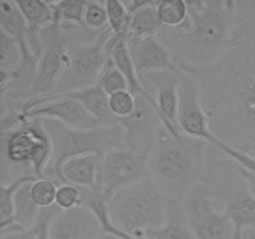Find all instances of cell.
Instances as JSON below:
<instances>
[{
    "mask_svg": "<svg viewBox=\"0 0 255 239\" xmlns=\"http://www.w3.org/2000/svg\"><path fill=\"white\" fill-rule=\"evenodd\" d=\"M181 69L198 82L211 131L239 151L255 146V40L236 42L211 66Z\"/></svg>",
    "mask_w": 255,
    "mask_h": 239,
    "instance_id": "1",
    "label": "cell"
},
{
    "mask_svg": "<svg viewBox=\"0 0 255 239\" xmlns=\"http://www.w3.org/2000/svg\"><path fill=\"white\" fill-rule=\"evenodd\" d=\"M188 17L178 27L162 26L158 39L179 67L211 66L234 46V0H189Z\"/></svg>",
    "mask_w": 255,
    "mask_h": 239,
    "instance_id": "2",
    "label": "cell"
},
{
    "mask_svg": "<svg viewBox=\"0 0 255 239\" xmlns=\"http://www.w3.org/2000/svg\"><path fill=\"white\" fill-rule=\"evenodd\" d=\"M208 147L183 133L166 134L148 154L149 177L167 198L183 201L203 181Z\"/></svg>",
    "mask_w": 255,
    "mask_h": 239,
    "instance_id": "3",
    "label": "cell"
},
{
    "mask_svg": "<svg viewBox=\"0 0 255 239\" xmlns=\"http://www.w3.org/2000/svg\"><path fill=\"white\" fill-rule=\"evenodd\" d=\"M202 182L231 217L233 239H243L246 232L255 233V197L242 174L241 164L209 146Z\"/></svg>",
    "mask_w": 255,
    "mask_h": 239,
    "instance_id": "4",
    "label": "cell"
},
{
    "mask_svg": "<svg viewBox=\"0 0 255 239\" xmlns=\"http://www.w3.org/2000/svg\"><path fill=\"white\" fill-rule=\"evenodd\" d=\"M1 184L21 176L44 179L52 157V143L41 119H24L17 127L0 131Z\"/></svg>",
    "mask_w": 255,
    "mask_h": 239,
    "instance_id": "5",
    "label": "cell"
},
{
    "mask_svg": "<svg viewBox=\"0 0 255 239\" xmlns=\"http://www.w3.org/2000/svg\"><path fill=\"white\" fill-rule=\"evenodd\" d=\"M52 143V157L45 177L57 184H64L62 166L66 161L84 154H97L102 158L107 152L126 148L125 132L120 124L94 129H72L52 119H41Z\"/></svg>",
    "mask_w": 255,
    "mask_h": 239,
    "instance_id": "6",
    "label": "cell"
},
{
    "mask_svg": "<svg viewBox=\"0 0 255 239\" xmlns=\"http://www.w3.org/2000/svg\"><path fill=\"white\" fill-rule=\"evenodd\" d=\"M168 202L148 176L110 197L109 207L116 227L141 239L146 231L159 228L166 223Z\"/></svg>",
    "mask_w": 255,
    "mask_h": 239,
    "instance_id": "7",
    "label": "cell"
},
{
    "mask_svg": "<svg viewBox=\"0 0 255 239\" xmlns=\"http://www.w3.org/2000/svg\"><path fill=\"white\" fill-rule=\"evenodd\" d=\"M111 35V29L106 27L94 41L71 42L69 46V64L57 84L55 94L42 100H30L25 105L22 114L44 104L47 100L65 96L97 85L107 59L110 57L106 51V45Z\"/></svg>",
    "mask_w": 255,
    "mask_h": 239,
    "instance_id": "8",
    "label": "cell"
},
{
    "mask_svg": "<svg viewBox=\"0 0 255 239\" xmlns=\"http://www.w3.org/2000/svg\"><path fill=\"white\" fill-rule=\"evenodd\" d=\"M178 124L183 134L202 139L209 146L226 154L227 157L234 159L237 163L248 171L255 172V157L224 143L211 131L209 119L202 105L198 82L194 77L184 71L181 75V87H179Z\"/></svg>",
    "mask_w": 255,
    "mask_h": 239,
    "instance_id": "9",
    "label": "cell"
},
{
    "mask_svg": "<svg viewBox=\"0 0 255 239\" xmlns=\"http://www.w3.org/2000/svg\"><path fill=\"white\" fill-rule=\"evenodd\" d=\"M182 202L197 239H233L234 226L231 217L203 182Z\"/></svg>",
    "mask_w": 255,
    "mask_h": 239,
    "instance_id": "10",
    "label": "cell"
},
{
    "mask_svg": "<svg viewBox=\"0 0 255 239\" xmlns=\"http://www.w3.org/2000/svg\"><path fill=\"white\" fill-rule=\"evenodd\" d=\"M148 176V154L128 148L112 149L101 158L100 192L110 198Z\"/></svg>",
    "mask_w": 255,
    "mask_h": 239,
    "instance_id": "11",
    "label": "cell"
},
{
    "mask_svg": "<svg viewBox=\"0 0 255 239\" xmlns=\"http://www.w3.org/2000/svg\"><path fill=\"white\" fill-rule=\"evenodd\" d=\"M124 128L126 148L149 154L157 142L168 134L161 117L144 97H136V109L125 119H119Z\"/></svg>",
    "mask_w": 255,
    "mask_h": 239,
    "instance_id": "12",
    "label": "cell"
},
{
    "mask_svg": "<svg viewBox=\"0 0 255 239\" xmlns=\"http://www.w3.org/2000/svg\"><path fill=\"white\" fill-rule=\"evenodd\" d=\"M182 72L183 71H157L139 75V80L143 86L156 99L159 116L164 127L174 137L182 133L178 124L179 87H181Z\"/></svg>",
    "mask_w": 255,
    "mask_h": 239,
    "instance_id": "13",
    "label": "cell"
},
{
    "mask_svg": "<svg viewBox=\"0 0 255 239\" xmlns=\"http://www.w3.org/2000/svg\"><path fill=\"white\" fill-rule=\"evenodd\" d=\"M25 119H52L72 129H94L101 123L85 109L84 105L70 96L47 100L44 104L22 114Z\"/></svg>",
    "mask_w": 255,
    "mask_h": 239,
    "instance_id": "14",
    "label": "cell"
},
{
    "mask_svg": "<svg viewBox=\"0 0 255 239\" xmlns=\"http://www.w3.org/2000/svg\"><path fill=\"white\" fill-rule=\"evenodd\" d=\"M127 44L138 76L157 71H182L172 52L158 37H128Z\"/></svg>",
    "mask_w": 255,
    "mask_h": 239,
    "instance_id": "15",
    "label": "cell"
},
{
    "mask_svg": "<svg viewBox=\"0 0 255 239\" xmlns=\"http://www.w3.org/2000/svg\"><path fill=\"white\" fill-rule=\"evenodd\" d=\"M101 236L96 217L82 206L60 211L49 228V239H97Z\"/></svg>",
    "mask_w": 255,
    "mask_h": 239,
    "instance_id": "16",
    "label": "cell"
},
{
    "mask_svg": "<svg viewBox=\"0 0 255 239\" xmlns=\"http://www.w3.org/2000/svg\"><path fill=\"white\" fill-rule=\"evenodd\" d=\"M20 10L24 14L27 22L26 40L30 50L37 60H40L42 52L40 31L54 22L51 1L44 0H15Z\"/></svg>",
    "mask_w": 255,
    "mask_h": 239,
    "instance_id": "17",
    "label": "cell"
},
{
    "mask_svg": "<svg viewBox=\"0 0 255 239\" xmlns=\"http://www.w3.org/2000/svg\"><path fill=\"white\" fill-rule=\"evenodd\" d=\"M100 167L101 157L97 154L74 157L62 166V181L64 184L100 192Z\"/></svg>",
    "mask_w": 255,
    "mask_h": 239,
    "instance_id": "18",
    "label": "cell"
},
{
    "mask_svg": "<svg viewBox=\"0 0 255 239\" xmlns=\"http://www.w3.org/2000/svg\"><path fill=\"white\" fill-rule=\"evenodd\" d=\"M141 239H197L187 219L183 202L169 199L166 223L159 228L146 231Z\"/></svg>",
    "mask_w": 255,
    "mask_h": 239,
    "instance_id": "19",
    "label": "cell"
},
{
    "mask_svg": "<svg viewBox=\"0 0 255 239\" xmlns=\"http://www.w3.org/2000/svg\"><path fill=\"white\" fill-rule=\"evenodd\" d=\"M81 193V206L86 207L99 222L102 234H110L120 239H137L116 227L111 218V212L109 207V198L101 192L92 191L87 188H80Z\"/></svg>",
    "mask_w": 255,
    "mask_h": 239,
    "instance_id": "20",
    "label": "cell"
},
{
    "mask_svg": "<svg viewBox=\"0 0 255 239\" xmlns=\"http://www.w3.org/2000/svg\"><path fill=\"white\" fill-rule=\"evenodd\" d=\"M65 96H70L77 100L85 106V109L101 123V126H116L119 124V120L112 115L110 110L109 95L99 86L86 87L80 91L71 92Z\"/></svg>",
    "mask_w": 255,
    "mask_h": 239,
    "instance_id": "21",
    "label": "cell"
},
{
    "mask_svg": "<svg viewBox=\"0 0 255 239\" xmlns=\"http://www.w3.org/2000/svg\"><path fill=\"white\" fill-rule=\"evenodd\" d=\"M158 1L146 0L143 6L138 7L129 15L128 37L143 39V37H157L162 30V22L157 11Z\"/></svg>",
    "mask_w": 255,
    "mask_h": 239,
    "instance_id": "22",
    "label": "cell"
},
{
    "mask_svg": "<svg viewBox=\"0 0 255 239\" xmlns=\"http://www.w3.org/2000/svg\"><path fill=\"white\" fill-rule=\"evenodd\" d=\"M0 30L17 40L26 39L27 22L14 0L0 1Z\"/></svg>",
    "mask_w": 255,
    "mask_h": 239,
    "instance_id": "23",
    "label": "cell"
},
{
    "mask_svg": "<svg viewBox=\"0 0 255 239\" xmlns=\"http://www.w3.org/2000/svg\"><path fill=\"white\" fill-rule=\"evenodd\" d=\"M233 40L234 44L255 40V0L236 1Z\"/></svg>",
    "mask_w": 255,
    "mask_h": 239,
    "instance_id": "24",
    "label": "cell"
},
{
    "mask_svg": "<svg viewBox=\"0 0 255 239\" xmlns=\"http://www.w3.org/2000/svg\"><path fill=\"white\" fill-rule=\"evenodd\" d=\"M31 183L24 184L14 197V222L22 229L32 228L41 211L30 196Z\"/></svg>",
    "mask_w": 255,
    "mask_h": 239,
    "instance_id": "25",
    "label": "cell"
},
{
    "mask_svg": "<svg viewBox=\"0 0 255 239\" xmlns=\"http://www.w3.org/2000/svg\"><path fill=\"white\" fill-rule=\"evenodd\" d=\"M85 6H86V1H84V0L51 1L52 12H54V22L52 24L85 26Z\"/></svg>",
    "mask_w": 255,
    "mask_h": 239,
    "instance_id": "26",
    "label": "cell"
},
{
    "mask_svg": "<svg viewBox=\"0 0 255 239\" xmlns=\"http://www.w3.org/2000/svg\"><path fill=\"white\" fill-rule=\"evenodd\" d=\"M22 62V50L19 40L0 30V70L15 71Z\"/></svg>",
    "mask_w": 255,
    "mask_h": 239,
    "instance_id": "27",
    "label": "cell"
},
{
    "mask_svg": "<svg viewBox=\"0 0 255 239\" xmlns=\"http://www.w3.org/2000/svg\"><path fill=\"white\" fill-rule=\"evenodd\" d=\"M157 11L163 26L178 27L188 17V4L184 0H162Z\"/></svg>",
    "mask_w": 255,
    "mask_h": 239,
    "instance_id": "28",
    "label": "cell"
},
{
    "mask_svg": "<svg viewBox=\"0 0 255 239\" xmlns=\"http://www.w3.org/2000/svg\"><path fill=\"white\" fill-rule=\"evenodd\" d=\"M97 85H99L109 96L120 91H129L128 82H127L126 77H125V75L117 69L114 60H112L111 57L107 59V62L106 65H105L104 71H102L101 76H100Z\"/></svg>",
    "mask_w": 255,
    "mask_h": 239,
    "instance_id": "29",
    "label": "cell"
},
{
    "mask_svg": "<svg viewBox=\"0 0 255 239\" xmlns=\"http://www.w3.org/2000/svg\"><path fill=\"white\" fill-rule=\"evenodd\" d=\"M59 186L60 184L49 178H37L30 186V196L40 209L50 208V207L55 206Z\"/></svg>",
    "mask_w": 255,
    "mask_h": 239,
    "instance_id": "30",
    "label": "cell"
},
{
    "mask_svg": "<svg viewBox=\"0 0 255 239\" xmlns=\"http://www.w3.org/2000/svg\"><path fill=\"white\" fill-rule=\"evenodd\" d=\"M84 25L92 31H102L109 27V17L105 1H86L84 12Z\"/></svg>",
    "mask_w": 255,
    "mask_h": 239,
    "instance_id": "31",
    "label": "cell"
},
{
    "mask_svg": "<svg viewBox=\"0 0 255 239\" xmlns=\"http://www.w3.org/2000/svg\"><path fill=\"white\" fill-rule=\"evenodd\" d=\"M109 17V27L112 34L119 35L125 30H128L129 14L124 1L119 0H107L105 1Z\"/></svg>",
    "mask_w": 255,
    "mask_h": 239,
    "instance_id": "32",
    "label": "cell"
},
{
    "mask_svg": "<svg viewBox=\"0 0 255 239\" xmlns=\"http://www.w3.org/2000/svg\"><path fill=\"white\" fill-rule=\"evenodd\" d=\"M110 110L119 119H125L132 115L136 109V97L129 91H120L109 96Z\"/></svg>",
    "mask_w": 255,
    "mask_h": 239,
    "instance_id": "33",
    "label": "cell"
},
{
    "mask_svg": "<svg viewBox=\"0 0 255 239\" xmlns=\"http://www.w3.org/2000/svg\"><path fill=\"white\" fill-rule=\"evenodd\" d=\"M55 204L61 211H67V209H72L81 206V193H80L79 187L72 186V184H61V186H59Z\"/></svg>",
    "mask_w": 255,
    "mask_h": 239,
    "instance_id": "34",
    "label": "cell"
},
{
    "mask_svg": "<svg viewBox=\"0 0 255 239\" xmlns=\"http://www.w3.org/2000/svg\"><path fill=\"white\" fill-rule=\"evenodd\" d=\"M61 209L55 204V206L50 207V208H45L40 211L39 214V218H37L36 223L34 224L35 227L37 228V239H49V228H50V224H51L52 219L56 217V214Z\"/></svg>",
    "mask_w": 255,
    "mask_h": 239,
    "instance_id": "35",
    "label": "cell"
},
{
    "mask_svg": "<svg viewBox=\"0 0 255 239\" xmlns=\"http://www.w3.org/2000/svg\"><path fill=\"white\" fill-rule=\"evenodd\" d=\"M37 228L32 227L30 229H25L21 232H14V233L0 234V239H37Z\"/></svg>",
    "mask_w": 255,
    "mask_h": 239,
    "instance_id": "36",
    "label": "cell"
},
{
    "mask_svg": "<svg viewBox=\"0 0 255 239\" xmlns=\"http://www.w3.org/2000/svg\"><path fill=\"white\" fill-rule=\"evenodd\" d=\"M242 152H244V153L251 154V156L255 157V146H251V147H248V148H246V149H244V151H242Z\"/></svg>",
    "mask_w": 255,
    "mask_h": 239,
    "instance_id": "37",
    "label": "cell"
},
{
    "mask_svg": "<svg viewBox=\"0 0 255 239\" xmlns=\"http://www.w3.org/2000/svg\"><path fill=\"white\" fill-rule=\"evenodd\" d=\"M243 239H255V233H253V232H246Z\"/></svg>",
    "mask_w": 255,
    "mask_h": 239,
    "instance_id": "38",
    "label": "cell"
},
{
    "mask_svg": "<svg viewBox=\"0 0 255 239\" xmlns=\"http://www.w3.org/2000/svg\"><path fill=\"white\" fill-rule=\"evenodd\" d=\"M97 239H120V238H117V237L115 236H110V234H104V236L99 237Z\"/></svg>",
    "mask_w": 255,
    "mask_h": 239,
    "instance_id": "39",
    "label": "cell"
}]
</instances>
